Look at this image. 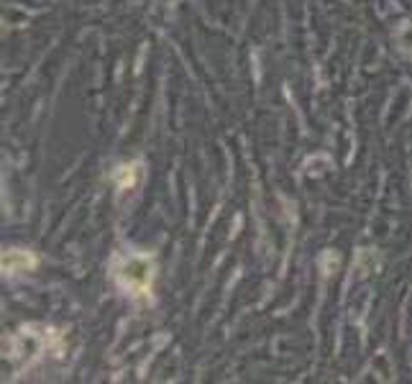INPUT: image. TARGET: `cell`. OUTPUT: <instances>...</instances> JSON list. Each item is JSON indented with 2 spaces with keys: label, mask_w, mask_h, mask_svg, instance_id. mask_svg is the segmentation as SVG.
<instances>
[{
  "label": "cell",
  "mask_w": 412,
  "mask_h": 384,
  "mask_svg": "<svg viewBox=\"0 0 412 384\" xmlns=\"http://www.w3.org/2000/svg\"><path fill=\"white\" fill-rule=\"evenodd\" d=\"M33 267V259L28 254H23V251H8L6 256H3V269L6 272H23V269Z\"/></svg>",
  "instance_id": "1"
}]
</instances>
